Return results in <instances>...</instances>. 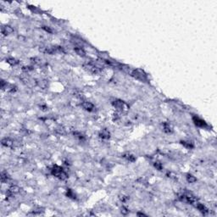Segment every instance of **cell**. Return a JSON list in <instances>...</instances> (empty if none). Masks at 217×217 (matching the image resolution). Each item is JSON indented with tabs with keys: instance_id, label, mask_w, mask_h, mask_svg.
<instances>
[{
	"instance_id": "cell-15",
	"label": "cell",
	"mask_w": 217,
	"mask_h": 217,
	"mask_svg": "<svg viewBox=\"0 0 217 217\" xmlns=\"http://www.w3.org/2000/svg\"><path fill=\"white\" fill-rule=\"evenodd\" d=\"M7 62L9 63V64H11V65H15V64H16L18 63V61H16V60H15V59L13 58H9L7 60Z\"/></svg>"
},
{
	"instance_id": "cell-2",
	"label": "cell",
	"mask_w": 217,
	"mask_h": 217,
	"mask_svg": "<svg viewBox=\"0 0 217 217\" xmlns=\"http://www.w3.org/2000/svg\"><path fill=\"white\" fill-rule=\"evenodd\" d=\"M131 75L135 77L137 80L140 81H146L147 80V76L145 75V73L141 70H133L131 72Z\"/></svg>"
},
{
	"instance_id": "cell-11",
	"label": "cell",
	"mask_w": 217,
	"mask_h": 217,
	"mask_svg": "<svg viewBox=\"0 0 217 217\" xmlns=\"http://www.w3.org/2000/svg\"><path fill=\"white\" fill-rule=\"evenodd\" d=\"M196 206H197L198 210H199L200 212L204 213V214H206V213H208V210H207V208L204 205V204H197Z\"/></svg>"
},
{
	"instance_id": "cell-17",
	"label": "cell",
	"mask_w": 217,
	"mask_h": 217,
	"mask_svg": "<svg viewBox=\"0 0 217 217\" xmlns=\"http://www.w3.org/2000/svg\"><path fill=\"white\" fill-rule=\"evenodd\" d=\"M155 166L156 169L159 170V171H161L162 167H163V166H162V165L159 163V162H155Z\"/></svg>"
},
{
	"instance_id": "cell-13",
	"label": "cell",
	"mask_w": 217,
	"mask_h": 217,
	"mask_svg": "<svg viewBox=\"0 0 217 217\" xmlns=\"http://www.w3.org/2000/svg\"><path fill=\"white\" fill-rule=\"evenodd\" d=\"M186 181L189 182V183H193V182H195L197 181V179H196L195 177H194L193 176L187 175V176H186Z\"/></svg>"
},
{
	"instance_id": "cell-12",
	"label": "cell",
	"mask_w": 217,
	"mask_h": 217,
	"mask_svg": "<svg viewBox=\"0 0 217 217\" xmlns=\"http://www.w3.org/2000/svg\"><path fill=\"white\" fill-rule=\"evenodd\" d=\"M75 52L80 56H85V54H86V53H85L84 50H83L82 48H79V47L75 48Z\"/></svg>"
},
{
	"instance_id": "cell-3",
	"label": "cell",
	"mask_w": 217,
	"mask_h": 217,
	"mask_svg": "<svg viewBox=\"0 0 217 217\" xmlns=\"http://www.w3.org/2000/svg\"><path fill=\"white\" fill-rule=\"evenodd\" d=\"M179 199L182 202L186 203V204H192L193 203L196 202V198L193 196L190 195V194H181L179 195Z\"/></svg>"
},
{
	"instance_id": "cell-16",
	"label": "cell",
	"mask_w": 217,
	"mask_h": 217,
	"mask_svg": "<svg viewBox=\"0 0 217 217\" xmlns=\"http://www.w3.org/2000/svg\"><path fill=\"white\" fill-rule=\"evenodd\" d=\"M164 130H165V132H171V126L168 124H165V125H164Z\"/></svg>"
},
{
	"instance_id": "cell-9",
	"label": "cell",
	"mask_w": 217,
	"mask_h": 217,
	"mask_svg": "<svg viewBox=\"0 0 217 217\" xmlns=\"http://www.w3.org/2000/svg\"><path fill=\"white\" fill-rule=\"evenodd\" d=\"M20 192V187L18 186H11L9 187V191H8V193L9 195H12V194H15V193H18Z\"/></svg>"
},
{
	"instance_id": "cell-8",
	"label": "cell",
	"mask_w": 217,
	"mask_h": 217,
	"mask_svg": "<svg viewBox=\"0 0 217 217\" xmlns=\"http://www.w3.org/2000/svg\"><path fill=\"white\" fill-rule=\"evenodd\" d=\"M193 122L195 123L196 125H198V126H200V127H204L206 125V123L204 122L203 120L198 118V117H193Z\"/></svg>"
},
{
	"instance_id": "cell-14",
	"label": "cell",
	"mask_w": 217,
	"mask_h": 217,
	"mask_svg": "<svg viewBox=\"0 0 217 217\" xmlns=\"http://www.w3.org/2000/svg\"><path fill=\"white\" fill-rule=\"evenodd\" d=\"M9 176L7 175V173H4V172H3V173L1 174V180H2V182H7L8 180H9Z\"/></svg>"
},
{
	"instance_id": "cell-20",
	"label": "cell",
	"mask_w": 217,
	"mask_h": 217,
	"mask_svg": "<svg viewBox=\"0 0 217 217\" xmlns=\"http://www.w3.org/2000/svg\"><path fill=\"white\" fill-rule=\"evenodd\" d=\"M56 131H57L58 133H60V134H64V131L63 128H58L57 130H56Z\"/></svg>"
},
{
	"instance_id": "cell-19",
	"label": "cell",
	"mask_w": 217,
	"mask_h": 217,
	"mask_svg": "<svg viewBox=\"0 0 217 217\" xmlns=\"http://www.w3.org/2000/svg\"><path fill=\"white\" fill-rule=\"evenodd\" d=\"M67 196L70 197V198H75V194L73 193V192L70 191V190H68V191H67Z\"/></svg>"
},
{
	"instance_id": "cell-6",
	"label": "cell",
	"mask_w": 217,
	"mask_h": 217,
	"mask_svg": "<svg viewBox=\"0 0 217 217\" xmlns=\"http://www.w3.org/2000/svg\"><path fill=\"white\" fill-rule=\"evenodd\" d=\"M2 144L5 147H8V148H12L14 145V141L11 140L10 138H3L2 140Z\"/></svg>"
},
{
	"instance_id": "cell-4",
	"label": "cell",
	"mask_w": 217,
	"mask_h": 217,
	"mask_svg": "<svg viewBox=\"0 0 217 217\" xmlns=\"http://www.w3.org/2000/svg\"><path fill=\"white\" fill-rule=\"evenodd\" d=\"M84 68L92 73H97V72L99 71V68H98L96 65H94L93 64H92V63H89V64H85Z\"/></svg>"
},
{
	"instance_id": "cell-1",
	"label": "cell",
	"mask_w": 217,
	"mask_h": 217,
	"mask_svg": "<svg viewBox=\"0 0 217 217\" xmlns=\"http://www.w3.org/2000/svg\"><path fill=\"white\" fill-rule=\"evenodd\" d=\"M51 172L54 176H56V177L60 178V179H61V180L66 179L68 176V175L66 174V172L64 171L61 167H60V166H58V165L54 166Z\"/></svg>"
},
{
	"instance_id": "cell-18",
	"label": "cell",
	"mask_w": 217,
	"mask_h": 217,
	"mask_svg": "<svg viewBox=\"0 0 217 217\" xmlns=\"http://www.w3.org/2000/svg\"><path fill=\"white\" fill-rule=\"evenodd\" d=\"M182 145H184L185 146V147H186V148H192V145L191 144V143H187V142H182Z\"/></svg>"
},
{
	"instance_id": "cell-5",
	"label": "cell",
	"mask_w": 217,
	"mask_h": 217,
	"mask_svg": "<svg viewBox=\"0 0 217 217\" xmlns=\"http://www.w3.org/2000/svg\"><path fill=\"white\" fill-rule=\"evenodd\" d=\"M82 106L83 107V109L88 111H93L94 109V105L90 102H83L82 103Z\"/></svg>"
},
{
	"instance_id": "cell-10",
	"label": "cell",
	"mask_w": 217,
	"mask_h": 217,
	"mask_svg": "<svg viewBox=\"0 0 217 217\" xmlns=\"http://www.w3.org/2000/svg\"><path fill=\"white\" fill-rule=\"evenodd\" d=\"M99 137H101V138L103 139H109V132L107 130H103L102 131L100 132V134H99Z\"/></svg>"
},
{
	"instance_id": "cell-7",
	"label": "cell",
	"mask_w": 217,
	"mask_h": 217,
	"mask_svg": "<svg viewBox=\"0 0 217 217\" xmlns=\"http://www.w3.org/2000/svg\"><path fill=\"white\" fill-rule=\"evenodd\" d=\"M13 32H14V29L9 26H5L2 28V33H3V35H9V34H11L13 33Z\"/></svg>"
}]
</instances>
